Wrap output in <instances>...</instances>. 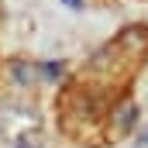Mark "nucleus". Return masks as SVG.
<instances>
[{
	"label": "nucleus",
	"mask_w": 148,
	"mask_h": 148,
	"mask_svg": "<svg viewBox=\"0 0 148 148\" xmlns=\"http://www.w3.org/2000/svg\"><path fill=\"white\" fill-rule=\"evenodd\" d=\"M138 145H145V148H148V131L141 134V138H138Z\"/></svg>",
	"instance_id": "20e7f679"
},
{
	"label": "nucleus",
	"mask_w": 148,
	"mask_h": 148,
	"mask_svg": "<svg viewBox=\"0 0 148 148\" xmlns=\"http://www.w3.org/2000/svg\"><path fill=\"white\" fill-rule=\"evenodd\" d=\"M134 121H138V107H134V103H124V107L117 110V127H114V134L131 131V127H134Z\"/></svg>",
	"instance_id": "f257e3e1"
},
{
	"label": "nucleus",
	"mask_w": 148,
	"mask_h": 148,
	"mask_svg": "<svg viewBox=\"0 0 148 148\" xmlns=\"http://www.w3.org/2000/svg\"><path fill=\"white\" fill-rule=\"evenodd\" d=\"M66 3H69L73 10H79V7H83V0H66Z\"/></svg>",
	"instance_id": "7ed1b4c3"
},
{
	"label": "nucleus",
	"mask_w": 148,
	"mask_h": 148,
	"mask_svg": "<svg viewBox=\"0 0 148 148\" xmlns=\"http://www.w3.org/2000/svg\"><path fill=\"white\" fill-rule=\"evenodd\" d=\"M45 73H48V76H62V62H48Z\"/></svg>",
	"instance_id": "f03ea898"
}]
</instances>
